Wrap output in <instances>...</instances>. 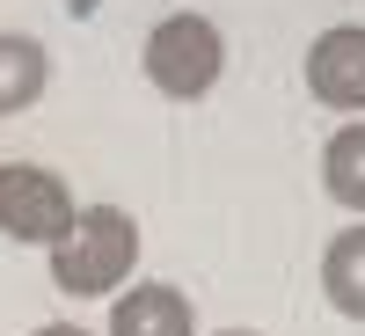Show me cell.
Returning a JSON list of instances; mask_svg holds the SVG:
<instances>
[{
    "label": "cell",
    "mask_w": 365,
    "mask_h": 336,
    "mask_svg": "<svg viewBox=\"0 0 365 336\" xmlns=\"http://www.w3.org/2000/svg\"><path fill=\"white\" fill-rule=\"evenodd\" d=\"M139 263V220L125 205H88L73 212V227L51 241V285L73 300H103L132 278Z\"/></svg>",
    "instance_id": "1"
},
{
    "label": "cell",
    "mask_w": 365,
    "mask_h": 336,
    "mask_svg": "<svg viewBox=\"0 0 365 336\" xmlns=\"http://www.w3.org/2000/svg\"><path fill=\"white\" fill-rule=\"evenodd\" d=\"M220 73H227V44H220V29H212L205 15H168V22H154V37H146V81H154L168 103L212 96V81H220Z\"/></svg>",
    "instance_id": "2"
},
{
    "label": "cell",
    "mask_w": 365,
    "mask_h": 336,
    "mask_svg": "<svg viewBox=\"0 0 365 336\" xmlns=\"http://www.w3.org/2000/svg\"><path fill=\"white\" fill-rule=\"evenodd\" d=\"M73 190H66V175H51L37 161H8L0 168V234L22 241V249H51L58 234L73 227Z\"/></svg>",
    "instance_id": "3"
},
{
    "label": "cell",
    "mask_w": 365,
    "mask_h": 336,
    "mask_svg": "<svg viewBox=\"0 0 365 336\" xmlns=\"http://www.w3.org/2000/svg\"><path fill=\"white\" fill-rule=\"evenodd\" d=\"M307 88H314V103H329V110H365V29L358 22L322 29V37H314Z\"/></svg>",
    "instance_id": "4"
},
{
    "label": "cell",
    "mask_w": 365,
    "mask_h": 336,
    "mask_svg": "<svg viewBox=\"0 0 365 336\" xmlns=\"http://www.w3.org/2000/svg\"><path fill=\"white\" fill-rule=\"evenodd\" d=\"M110 336H197V315L175 285L146 278V285H125L110 300Z\"/></svg>",
    "instance_id": "5"
},
{
    "label": "cell",
    "mask_w": 365,
    "mask_h": 336,
    "mask_svg": "<svg viewBox=\"0 0 365 336\" xmlns=\"http://www.w3.org/2000/svg\"><path fill=\"white\" fill-rule=\"evenodd\" d=\"M51 81V58L37 37H22V29H0V117H22L29 103L44 96Z\"/></svg>",
    "instance_id": "6"
},
{
    "label": "cell",
    "mask_w": 365,
    "mask_h": 336,
    "mask_svg": "<svg viewBox=\"0 0 365 336\" xmlns=\"http://www.w3.org/2000/svg\"><path fill=\"white\" fill-rule=\"evenodd\" d=\"M322 292H329V307L365 322V227H344L336 241H329V256H322Z\"/></svg>",
    "instance_id": "7"
},
{
    "label": "cell",
    "mask_w": 365,
    "mask_h": 336,
    "mask_svg": "<svg viewBox=\"0 0 365 336\" xmlns=\"http://www.w3.org/2000/svg\"><path fill=\"white\" fill-rule=\"evenodd\" d=\"M322 183H329V198L344 212H365V117L322 146Z\"/></svg>",
    "instance_id": "8"
},
{
    "label": "cell",
    "mask_w": 365,
    "mask_h": 336,
    "mask_svg": "<svg viewBox=\"0 0 365 336\" xmlns=\"http://www.w3.org/2000/svg\"><path fill=\"white\" fill-rule=\"evenodd\" d=\"M37 336H88V329H73V322H44Z\"/></svg>",
    "instance_id": "9"
},
{
    "label": "cell",
    "mask_w": 365,
    "mask_h": 336,
    "mask_svg": "<svg viewBox=\"0 0 365 336\" xmlns=\"http://www.w3.org/2000/svg\"><path fill=\"white\" fill-rule=\"evenodd\" d=\"M227 336H249V329H227Z\"/></svg>",
    "instance_id": "10"
}]
</instances>
